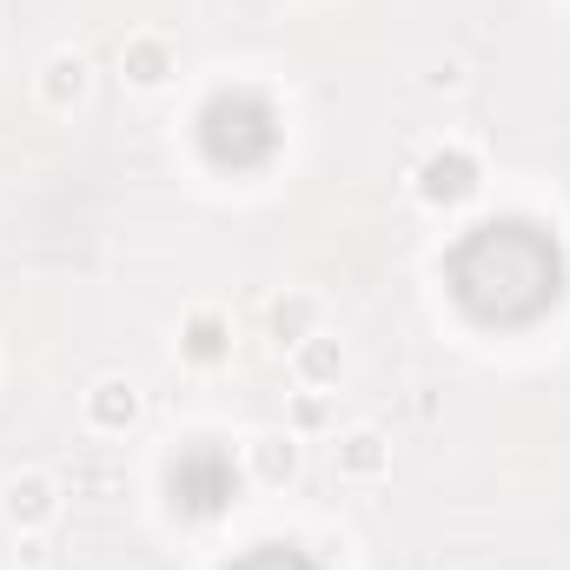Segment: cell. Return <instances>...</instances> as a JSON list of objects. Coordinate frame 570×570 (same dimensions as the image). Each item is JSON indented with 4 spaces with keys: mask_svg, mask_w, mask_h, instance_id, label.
<instances>
[{
    "mask_svg": "<svg viewBox=\"0 0 570 570\" xmlns=\"http://www.w3.org/2000/svg\"><path fill=\"white\" fill-rule=\"evenodd\" d=\"M385 458H392V452H385L379 432H352V438H339V471H345V478H379Z\"/></svg>",
    "mask_w": 570,
    "mask_h": 570,
    "instance_id": "cell-1",
    "label": "cell"
},
{
    "mask_svg": "<svg viewBox=\"0 0 570 570\" xmlns=\"http://www.w3.org/2000/svg\"><path fill=\"white\" fill-rule=\"evenodd\" d=\"M7 518L13 525H46L53 518V485L46 478H13L7 485Z\"/></svg>",
    "mask_w": 570,
    "mask_h": 570,
    "instance_id": "cell-2",
    "label": "cell"
},
{
    "mask_svg": "<svg viewBox=\"0 0 570 570\" xmlns=\"http://www.w3.org/2000/svg\"><path fill=\"white\" fill-rule=\"evenodd\" d=\"M46 100H53V106H73V100H86V60H80V53H60V60H46Z\"/></svg>",
    "mask_w": 570,
    "mask_h": 570,
    "instance_id": "cell-3",
    "label": "cell"
},
{
    "mask_svg": "<svg viewBox=\"0 0 570 570\" xmlns=\"http://www.w3.org/2000/svg\"><path fill=\"white\" fill-rule=\"evenodd\" d=\"M86 412H93V425H133V412H139V398H133V385H120V379H106V385H93V398H86Z\"/></svg>",
    "mask_w": 570,
    "mask_h": 570,
    "instance_id": "cell-4",
    "label": "cell"
},
{
    "mask_svg": "<svg viewBox=\"0 0 570 570\" xmlns=\"http://www.w3.org/2000/svg\"><path fill=\"white\" fill-rule=\"evenodd\" d=\"M166 66H173V53H166L159 40H126V73H133L139 86H159Z\"/></svg>",
    "mask_w": 570,
    "mask_h": 570,
    "instance_id": "cell-5",
    "label": "cell"
},
{
    "mask_svg": "<svg viewBox=\"0 0 570 570\" xmlns=\"http://www.w3.org/2000/svg\"><path fill=\"white\" fill-rule=\"evenodd\" d=\"M299 372H305V385H325V379H339V372H345V352H339V339H312V345L299 352Z\"/></svg>",
    "mask_w": 570,
    "mask_h": 570,
    "instance_id": "cell-6",
    "label": "cell"
},
{
    "mask_svg": "<svg viewBox=\"0 0 570 570\" xmlns=\"http://www.w3.org/2000/svg\"><path fill=\"white\" fill-rule=\"evenodd\" d=\"M305 325H312V299H279V305H272V332H279L286 345H305V339H312Z\"/></svg>",
    "mask_w": 570,
    "mask_h": 570,
    "instance_id": "cell-7",
    "label": "cell"
},
{
    "mask_svg": "<svg viewBox=\"0 0 570 570\" xmlns=\"http://www.w3.org/2000/svg\"><path fill=\"white\" fill-rule=\"evenodd\" d=\"M259 465H266V478H292V465H299V452H292V438H286V445L272 438V445L259 452Z\"/></svg>",
    "mask_w": 570,
    "mask_h": 570,
    "instance_id": "cell-8",
    "label": "cell"
}]
</instances>
